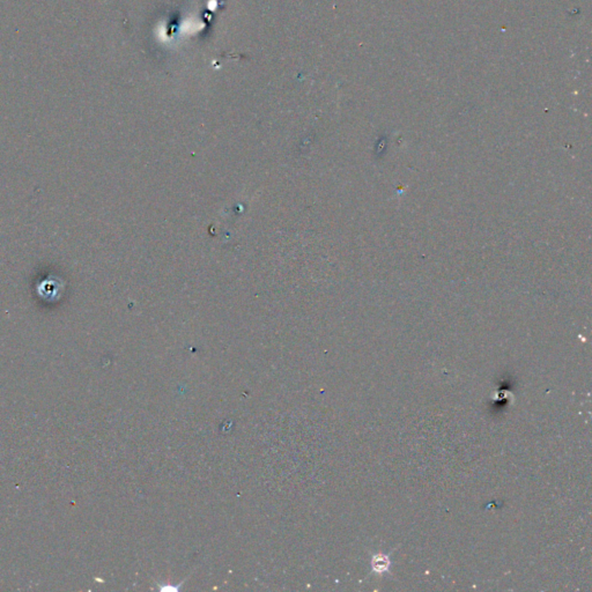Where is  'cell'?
I'll return each instance as SVG.
<instances>
[{
  "label": "cell",
  "mask_w": 592,
  "mask_h": 592,
  "mask_svg": "<svg viewBox=\"0 0 592 592\" xmlns=\"http://www.w3.org/2000/svg\"><path fill=\"white\" fill-rule=\"evenodd\" d=\"M64 289V281L58 279L57 277H49L44 281H42L37 287L38 295L44 300L53 301L58 299V296Z\"/></svg>",
  "instance_id": "6da1fadb"
},
{
  "label": "cell",
  "mask_w": 592,
  "mask_h": 592,
  "mask_svg": "<svg viewBox=\"0 0 592 592\" xmlns=\"http://www.w3.org/2000/svg\"><path fill=\"white\" fill-rule=\"evenodd\" d=\"M389 563H390L389 561H387V562H385V563H383L382 561H381V555H380V557H376L375 558H374V561H373L374 569L377 570V571L386 570L387 567H389Z\"/></svg>",
  "instance_id": "7a4b0ae2"
}]
</instances>
